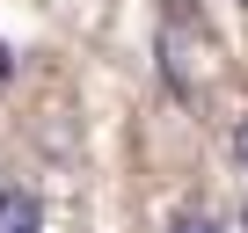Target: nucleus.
<instances>
[{
	"mask_svg": "<svg viewBox=\"0 0 248 233\" xmlns=\"http://www.w3.org/2000/svg\"><path fill=\"white\" fill-rule=\"evenodd\" d=\"M0 233H44V197L22 189V182H8L0 189Z\"/></svg>",
	"mask_w": 248,
	"mask_h": 233,
	"instance_id": "1",
	"label": "nucleus"
},
{
	"mask_svg": "<svg viewBox=\"0 0 248 233\" xmlns=\"http://www.w3.org/2000/svg\"><path fill=\"white\" fill-rule=\"evenodd\" d=\"M168 233H226V226H219V218H212V211H190V218H175V226H168Z\"/></svg>",
	"mask_w": 248,
	"mask_h": 233,
	"instance_id": "2",
	"label": "nucleus"
},
{
	"mask_svg": "<svg viewBox=\"0 0 248 233\" xmlns=\"http://www.w3.org/2000/svg\"><path fill=\"white\" fill-rule=\"evenodd\" d=\"M233 160L248 168V116H241V124H233Z\"/></svg>",
	"mask_w": 248,
	"mask_h": 233,
	"instance_id": "3",
	"label": "nucleus"
}]
</instances>
